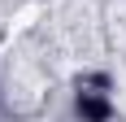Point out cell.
I'll return each instance as SVG.
<instances>
[{"label":"cell","mask_w":126,"mask_h":122,"mask_svg":"<svg viewBox=\"0 0 126 122\" xmlns=\"http://www.w3.org/2000/svg\"><path fill=\"white\" fill-rule=\"evenodd\" d=\"M78 113L87 122H109V100H100L96 92H83L78 96Z\"/></svg>","instance_id":"1"}]
</instances>
